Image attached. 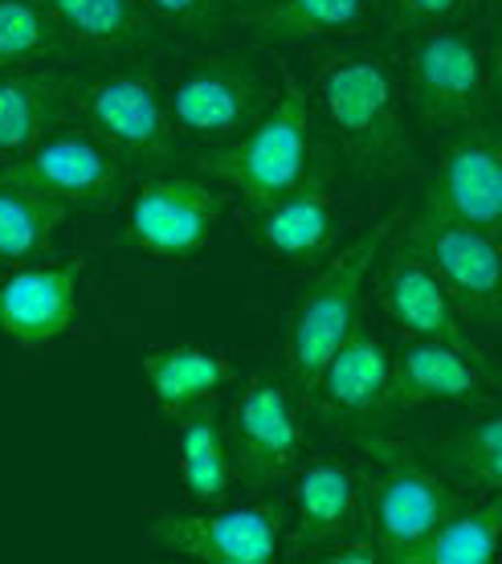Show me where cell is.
<instances>
[{
	"label": "cell",
	"instance_id": "6da1fadb",
	"mask_svg": "<svg viewBox=\"0 0 502 564\" xmlns=\"http://www.w3.org/2000/svg\"><path fill=\"white\" fill-rule=\"evenodd\" d=\"M200 172L245 193V200H270L294 188H323L331 172V152L323 143L319 115L307 102L303 86H282L279 99L238 140L221 143L200 160Z\"/></svg>",
	"mask_w": 502,
	"mask_h": 564
},
{
	"label": "cell",
	"instance_id": "7a4b0ae2",
	"mask_svg": "<svg viewBox=\"0 0 502 564\" xmlns=\"http://www.w3.org/2000/svg\"><path fill=\"white\" fill-rule=\"evenodd\" d=\"M323 123L351 172L389 176L408 160V128L389 66L372 54L335 57L319 74Z\"/></svg>",
	"mask_w": 502,
	"mask_h": 564
},
{
	"label": "cell",
	"instance_id": "3957f363",
	"mask_svg": "<svg viewBox=\"0 0 502 564\" xmlns=\"http://www.w3.org/2000/svg\"><path fill=\"white\" fill-rule=\"evenodd\" d=\"M356 442L368 454V475L360 482V511L368 516L380 561H396L421 536H429L449 511H458L466 503V495L441 479L437 470H429L405 442H396L389 434H363Z\"/></svg>",
	"mask_w": 502,
	"mask_h": 564
},
{
	"label": "cell",
	"instance_id": "277c9868",
	"mask_svg": "<svg viewBox=\"0 0 502 564\" xmlns=\"http://www.w3.org/2000/svg\"><path fill=\"white\" fill-rule=\"evenodd\" d=\"M376 254V238L351 241L348 250H339L327 262V270H319V279L294 299L291 315H286V368L303 393H310V384L331 360V352L360 327V299Z\"/></svg>",
	"mask_w": 502,
	"mask_h": 564
},
{
	"label": "cell",
	"instance_id": "5b68a950",
	"mask_svg": "<svg viewBox=\"0 0 502 564\" xmlns=\"http://www.w3.org/2000/svg\"><path fill=\"white\" fill-rule=\"evenodd\" d=\"M164 107L176 135L221 148L270 107V83L253 54H200L172 78Z\"/></svg>",
	"mask_w": 502,
	"mask_h": 564
},
{
	"label": "cell",
	"instance_id": "8992f818",
	"mask_svg": "<svg viewBox=\"0 0 502 564\" xmlns=\"http://www.w3.org/2000/svg\"><path fill=\"white\" fill-rule=\"evenodd\" d=\"M225 193L209 176H148L127 193V246L160 262H188L212 241Z\"/></svg>",
	"mask_w": 502,
	"mask_h": 564
},
{
	"label": "cell",
	"instance_id": "52a82bcc",
	"mask_svg": "<svg viewBox=\"0 0 502 564\" xmlns=\"http://www.w3.org/2000/svg\"><path fill=\"white\" fill-rule=\"evenodd\" d=\"M286 508L282 503H253V508L200 511H155L148 520V544L167 556L200 564H274L282 549Z\"/></svg>",
	"mask_w": 502,
	"mask_h": 564
},
{
	"label": "cell",
	"instance_id": "ba28073f",
	"mask_svg": "<svg viewBox=\"0 0 502 564\" xmlns=\"http://www.w3.org/2000/svg\"><path fill=\"white\" fill-rule=\"evenodd\" d=\"M401 250L437 274L458 315H470L487 332L499 327V241L494 234L433 217V213H413Z\"/></svg>",
	"mask_w": 502,
	"mask_h": 564
},
{
	"label": "cell",
	"instance_id": "9c48e42d",
	"mask_svg": "<svg viewBox=\"0 0 502 564\" xmlns=\"http://www.w3.org/2000/svg\"><path fill=\"white\" fill-rule=\"evenodd\" d=\"M490 95V57L466 33L429 25L408 45V102L429 128L478 123Z\"/></svg>",
	"mask_w": 502,
	"mask_h": 564
},
{
	"label": "cell",
	"instance_id": "30bf717a",
	"mask_svg": "<svg viewBox=\"0 0 502 564\" xmlns=\"http://www.w3.org/2000/svg\"><path fill=\"white\" fill-rule=\"evenodd\" d=\"M315 410L348 437L384 434L392 413V352L368 327H356L310 384Z\"/></svg>",
	"mask_w": 502,
	"mask_h": 564
},
{
	"label": "cell",
	"instance_id": "8fae6325",
	"mask_svg": "<svg viewBox=\"0 0 502 564\" xmlns=\"http://www.w3.org/2000/svg\"><path fill=\"white\" fill-rule=\"evenodd\" d=\"M221 425L233 470L253 487H265L279 475H286L307 446L303 430H298L291 389L274 372H253L229 410V422Z\"/></svg>",
	"mask_w": 502,
	"mask_h": 564
},
{
	"label": "cell",
	"instance_id": "7c38bea8",
	"mask_svg": "<svg viewBox=\"0 0 502 564\" xmlns=\"http://www.w3.org/2000/svg\"><path fill=\"white\" fill-rule=\"evenodd\" d=\"M0 176L25 184L66 209H98L119 197V152L107 148L95 131H57L25 155L4 160Z\"/></svg>",
	"mask_w": 502,
	"mask_h": 564
},
{
	"label": "cell",
	"instance_id": "4fadbf2b",
	"mask_svg": "<svg viewBox=\"0 0 502 564\" xmlns=\"http://www.w3.org/2000/svg\"><path fill=\"white\" fill-rule=\"evenodd\" d=\"M83 111L90 131L119 155L148 160V164L181 160V140L167 119L164 99L143 74L119 70L90 83L83 90Z\"/></svg>",
	"mask_w": 502,
	"mask_h": 564
},
{
	"label": "cell",
	"instance_id": "5bb4252c",
	"mask_svg": "<svg viewBox=\"0 0 502 564\" xmlns=\"http://www.w3.org/2000/svg\"><path fill=\"white\" fill-rule=\"evenodd\" d=\"M446 221L487 229L499 234L502 221V164H499V140L482 123H466L458 140H449L433 169L421 209Z\"/></svg>",
	"mask_w": 502,
	"mask_h": 564
},
{
	"label": "cell",
	"instance_id": "9a60e30c",
	"mask_svg": "<svg viewBox=\"0 0 502 564\" xmlns=\"http://www.w3.org/2000/svg\"><path fill=\"white\" fill-rule=\"evenodd\" d=\"M86 262H45V267H17L0 279V339L25 352H42L74 327L83 303Z\"/></svg>",
	"mask_w": 502,
	"mask_h": 564
},
{
	"label": "cell",
	"instance_id": "2e32d148",
	"mask_svg": "<svg viewBox=\"0 0 502 564\" xmlns=\"http://www.w3.org/2000/svg\"><path fill=\"white\" fill-rule=\"evenodd\" d=\"M487 365L474 344L408 339L392 356V413L425 405H474L487 393Z\"/></svg>",
	"mask_w": 502,
	"mask_h": 564
},
{
	"label": "cell",
	"instance_id": "e0dca14e",
	"mask_svg": "<svg viewBox=\"0 0 502 564\" xmlns=\"http://www.w3.org/2000/svg\"><path fill=\"white\" fill-rule=\"evenodd\" d=\"M245 234L262 254L310 267L331 254L339 234V209L323 188H294L282 197L245 205Z\"/></svg>",
	"mask_w": 502,
	"mask_h": 564
},
{
	"label": "cell",
	"instance_id": "ac0fdd59",
	"mask_svg": "<svg viewBox=\"0 0 502 564\" xmlns=\"http://www.w3.org/2000/svg\"><path fill=\"white\" fill-rule=\"evenodd\" d=\"M140 368L152 405L164 417H181L193 405H212V397L225 393L238 377L233 356L205 344H152L140 352Z\"/></svg>",
	"mask_w": 502,
	"mask_h": 564
},
{
	"label": "cell",
	"instance_id": "d6986e66",
	"mask_svg": "<svg viewBox=\"0 0 502 564\" xmlns=\"http://www.w3.org/2000/svg\"><path fill=\"white\" fill-rule=\"evenodd\" d=\"M78 86L66 70H0V160H17L57 128Z\"/></svg>",
	"mask_w": 502,
	"mask_h": 564
},
{
	"label": "cell",
	"instance_id": "ffe728a7",
	"mask_svg": "<svg viewBox=\"0 0 502 564\" xmlns=\"http://www.w3.org/2000/svg\"><path fill=\"white\" fill-rule=\"evenodd\" d=\"M380 295H384V311L389 319L408 339H449V344H470L461 332L458 307L446 295V286L437 282L425 262H417L413 254L396 250L384 258L380 270Z\"/></svg>",
	"mask_w": 502,
	"mask_h": 564
},
{
	"label": "cell",
	"instance_id": "44dd1931",
	"mask_svg": "<svg viewBox=\"0 0 502 564\" xmlns=\"http://www.w3.org/2000/svg\"><path fill=\"white\" fill-rule=\"evenodd\" d=\"M360 520V479L343 463H310L294 479V549L343 540Z\"/></svg>",
	"mask_w": 502,
	"mask_h": 564
},
{
	"label": "cell",
	"instance_id": "7402d4cb",
	"mask_svg": "<svg viewBox=\"0 0 502 564\" xmlns=\"http://www.w3.org/2000/svg\"><path fill=\"white\" fill-rule=\"evenodd\" d=\"M368 0H258L241 29L270 45H303L315 37H343L360 25Z\"/></svg>",
	"mask_w": 502,
	"mask_h": 564
},
{
	"label": "cell",
	"instance_id": "603a6c76",
	"mask_svg": "<svg viewBox=\"0 0 502 564\" xmlns=\"http://www.w3.org/2000/svg\"><path fill=\"white\" fill-rule=\"evenodd\" d=\"M181 430H176V446H181V482L184 495L196 508L205 503H225L233 491V458H229V442H225V425L212 413V405H193L184 410Z\"/></svg>",
	"mask_w": 502,
	"mask_h": 564
},
{
	"label": "cell",
	"instance_id": "cb8c5ba5",
	"mask_svg": "<svg viewBox=\"0 0 502 564\" xmlns=\"http://www.w3.org/2000/svg\"><path fill=\"white\" fill-rule=\"evenodd\" d=\"M502 503L499 495H487L482 503H461L446 520L405 549L392 564H490L499 552Z\"/></svg>",
	"mask_w": 502,
	"mask_h": 564
},
{
	"label": "cell",
	"instance_id": "d4e9b609",
	"mask_svg": "<svg viewBox=\"0 0 502 564\" xmlns=\"http://www.w3.org/2000/svg\"><path fill=\"white\" fill-rule=\"evenodd\" d=\"M45 21L57 29L62 42L98 45V50H123L140 45L152 29V17L140 0H33Z\"/></svg>",
	"mask_w": 502,
	"mask_h": 564
},
{
	"label": "cell",
	"instance_id": "484cf974",
	"mask_svg": "<svg viewBox=\"0 0 502 564\" xmlns=\"http://www.w3.org/2000/svg\"><path fill=\"white\" fill-rule=\"evenodd\" d=\"M66 205L0 176V267H25L50 254Z\"/></svg>",
	"mask_w": 502,
	"mask_h": 564
},
{
	"label": "cell",
	"instance_id": "4316f807",
	"mask_svg": "<svg viewBox=\"0 0 502 564\" xmlns=\"http://www.w3.org/2000/svg\"><path fill=\"white\" fill-rule=\"evenodd\" d=\"M433 463L441 466L446 482L470 487L482 495H499L502 487V417L487 413L461 425L433 446Z\"/></svg>",
	"mask_w": 502,
	"mask_h": 564
},
{
	"label": "cell",
	"instance_id": "83f0119b",
	"mask_svg": "<svg viewBox=\"0 0 502 564\" xmlns=\"http://www.w3.org/2000/svg\"><path fill=\"white\" fill-rule=\"evenodd\" d=\"M57 45H62L57 29L45 21L33 0H0V70L42 62Z\"/></svg>",
	"mask_w": 502,
	"mask_h": 564
},
{
	"label": "cell",
	"instance_id": "f1b7e54d",
	"mask_svg": "<svg viewBox=\"0 0 502 564\" xmlns=\"http://www.w3.org/2000/svg\"><path fill=\"white\" fill-rule=\"evenodd\" d=\"M143 13L164 21L172 29H184V33H200L209 29L221 13V0H140Z\"/></svg>",
	"mask_w": 502,
	"mask_h": 564
},
{
	"label": "cell",
	"instance_id": "f546056e",
	"mask_svg": "<svg viewBox=\"0 0 502 564\" xmlns=\"http://www.w3.org/2000/svg\"><path fill=\"white\" fill-rule=\"evenodd\" d=\"M461 9V0H396V21L401 25H441Z\"/></svg>",
	"mask_w": 502,
	"mask_h": 564
},
{
	"label": "cell",
	"instance_id": "4dcf8cb0",
	"mask_svg": "<svg viewBox=\"0 0 502 564\" xmlns=\"http://www.w3.org/2000/svg\"><path fill=\"white\" fill-rule=\"evenodd\" d=\"M319 561H327V564H372V561H380V549L372 544V540H363V544H343V549H335V552H327V556H319Z\"/></svg>",
	"mask_w": 502,
	"mask_h": 564
},
{
	"label": "cell",
	"instance_id": "1f68e13d",
	"mask_svg": "<svg viewBox=\"0 0 502 564\" xmlns=\"http://www.w3.org/2000/svg\"><path fill=\"white\" fill-rule=\"evenodd\" d=\"M487 4H499V0H487Z\"/></svg>",
	"mask_w": 502,
	"mask_h": 564
}]
</instances>
